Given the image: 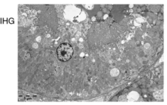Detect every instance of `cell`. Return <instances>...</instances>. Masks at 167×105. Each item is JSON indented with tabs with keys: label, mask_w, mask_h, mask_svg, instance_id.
I'll return each instance as SVG.
<instances>
[{
	"label": "cell",
	"mask_w": 167,
	"mask_h": 105,
	"mask_svg": "<svg viewBox=\"0 0 167 105\" xmlns=\"http://www.w3.org/2000/svg\"><path fill=\"white\" fill-rule=\"evenodd\" d=\"M57 57L59 61L67 62L71 59L74 54V49L68 43H62L57 49Z\"/></svg>",
	"instance_id": "1"
},
{
	"label": "cell",
	"mask_w": 167,
	"mask_h": 105,
	"mask_svg": "<svg viewBox=\"0 0 167 105\" xmlns=\"http://www.w3.org/2000/svg\"><path fill=\"white\" fill-rule=\"evenodd\" d=\"M145 9H146L145 7H143L141 9H142V11H145Z\"/></svg>",
	"instance_id": "2"
},
{
	"label": "cell",
	"mask_w": 167,
	"mask_h": 105,
	"mask_svg": "<svg viewBox=\"0 0 167 105\" xmlns=\"http://www.w3.org/2000/svg\"><path fill=\"white\" fill-rule=\"evenodd\" d=\"M141 9H138V12H141Z\"/></svg>",
	"instance_id": "3"
}]
</instances>
